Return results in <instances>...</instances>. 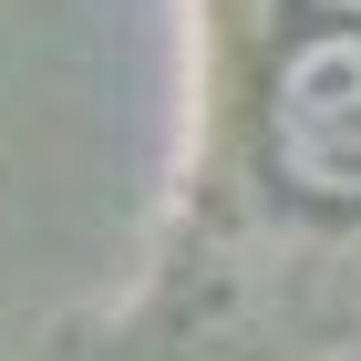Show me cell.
I'll return each mask as SVG.
<instances>
[{"label": "cell", "mask_w": 361, "mask_h": 361, "mask_svg": "<svg viewBox=\"0 0 361 361\" xmlns=\"http://www.w3.org/2000/svg\"><path fill=\"white\" fill-rule=\"evenodd\" d=\"M269 176L300 207H361V21H310L269 62Z\"/></svg>", "instance_id": "1"}]
</instances>
